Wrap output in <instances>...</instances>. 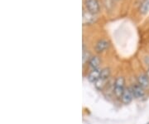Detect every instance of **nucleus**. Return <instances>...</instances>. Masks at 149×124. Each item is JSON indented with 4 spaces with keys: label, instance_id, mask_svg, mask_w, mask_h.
Listing matches in <instances>:
<instances>
[{
    "label": "nucleus",
    "instance_id": "nucleus-9",
    "mask_svg": "<svg viewBox=\"0 0 149 124\" xmlns=\"http://www.w3.org/2000/svg\"><path fill=\"white\" fill-rule=\"evenodd\" d=\"M138 83L144 89H148L149 88V78L146 73H141L139 74L138 78Z\"/></svg>",
    "mask_w": 149,
    "mask_h": 124
},
{
    "label": "nucleus",
    "instance_id": "nucleus-3",
    "mask_svg": "<svg viewBox=\"0 0 149 124\" xmlns=\"http://www.w3.org/2000/svg\"><path fill=\"white\" fill-rule=\"evenodd\" d=\"M132 91H133V97L138 99V100H142L143 99L145 96H146V91L143 87L139 85V83L137 84H133V86L131 87Z\"/></svg>",
    "mask_w": 149,
    "mask_h": 124
},
{
    "label": "nucleus",
    "instance_id": "nucleus-11",
    "mask_svg": "<svg viewBox=\"0 0 149 124\" xmlns=\"http://www.w3.org/2000/svg\"><path fill=\"white\" fill-rule=\"evenodd\" d=\"M110 76H111V69L109 68H104L102 69L100 78L104 79V80H109Z\"/></svg>",
    "mask_w": 149,
    "mask_h": 124
},
{
    "label": "nucleus",
    "instance_id": "nucleus-7",
    "mask_svg": "<svg viewBox=\"0 0 149 124\" xmlns=\"http://www.w3.org/2000/svg\"><path fill=\"white\" fill-rule=\"evenodd\" d=\"M100 63H101V59L99 56H97V55L92 56L90 61L88 62V68H89L90 71L94 70L96 68H99L100 66Z\"/></svg>",
    "mask_w": 149,
    "mask_h": 124
},
{
    "label": "nucleus",
    "instance_id": "nucleus-13",
    "mask_svg": "<svg viewBox=\"0 0 149 124\" xmlns=\"http://www.w3.org/2000/svg\"><path fill=\"white\" fill-rule=\"evenodd\" d=\"M146 74H147V75H148V77L149 78V68L148 69V70H147V72H146Z\"/></svg>",
    "mask_w": 149,
    "mask_h": 124
},
{
    "label": "nucleus",
    "instance_id": "nucleus-2",
    "mask_svg": "<svg viewBox=\"0 0 149 124\" xmlns=\"http://www.w3.org/2000/svg\"><path fill=\"white\" fill-rule=\"evenodd\" d=\"M84 4L85 9L93 14H97L100 10V5L98 0H85Z\"/></svg>",
    "mask_w": 149,
    "mask_h": 124
},
{
    "label": "nucleus",
    "instance_id": "nucleus-12",
    "mask_svg": "<svg viewBox=\"0 0 149 124\" xmlns=\"http://www.w3.org/2000/svg\"><path fill=\"white\" fill-rule=\"evenodd\" d=\"M149 12V0H143L140 6V13L142 14H146Z\"/></svg>",
    "mask_w": 149,
    "mask_h": 124
},
{
    "label": "nucleus",
    "instance_id": "nucleus-8",
    "mask_svg": "<svg viewBox=\"0 0 149 124\" xmlns=\"http://www.w3.org/2000/svg\"><path fill=\"white\" fill-rule=\"evenodd\" d=\"M101 71L102 69L100 68H96V69H94V70L90 71V73H88V76H87V78H88L89 82L95 83V82L100 78V73H101Z\"/></svg>",
    "mask_w": 149,
    "mask_h": 124
},
{
    "label": "nucleus",
    "instance_id": "nucleus-1",
    "mask_svg": "<svg viewBox=\"0 0 149 124\" xmlns=\"http://www.w3.org/2000/svg\"><path fill=\"white\" fill-rule=\"evenodd\" d=\"M125 79L123 77H118L114 81V89H113V95L118 99H121L123 91L125 89Z\"/></svg>",
    "mask_w": 149,
    "mask_h": 124
},
{
    "label": "nucleus",
    "instance_id": "nucleus-6",
    "mask_svg": "<svg viewBox=\"0 0 149 124\" xmlns=\"http://www.w3.org/2000/svg\"><path fill=\"white\" fill-rule=\"evenodd\" d=\"M83 24L84 25H91L96 21L95 14H93L90 12L84 9L83 10Z\"/></svg>",
    "mask_w": 149,
    "mask_h": 124
},
{
    "label": "nucleus",
    "instance_id": "nucleus-10",
    "mask_svg": "<svg viewBox=\"0 0 149 124\" xmlns=\"http://www.w3.org/2000/svg\"><path fill=\"white\" fill-rule=\"evenodd\" d=\"M91 54L90 50L85 49V45H83V54H82V61H83V66H85L86 63H88V62L91 58Z\"/></svg>",
    "mask_w": 149,
    "mask_h": 124
},
{
    "label": "nucleus",
    "instance_id": "nucleus-5",
    "mask_svg": "<svg viewBox=\"0 0 149 124\" xmlns=\"http://www.w3.org/2000/svg\"><path fill=\"white\" fill-rule=\"evenodd\" d=\"M133 91H132V88L131 87H125L123 93L122 97H121V101L123 104L125 105H128L129 103H131V102L133 101Z\"/></svg>",
    "mask_w": 149,
    "mask_h": 124
},
{
    "label": "nucleus",
    "instance_id": "nucleus-4",
    "mask_svg": "<svg viewBox=\"0 0 149 124\" xmlns=\"http://www.w3.org/2000/svg\"><path fill=\"white\" fill-rule=\"evenodd\" d=\"M109 42L107 39L102 38L96 43L95 46V50L97 54H101V53H104V51H106L107 49H109Z\"/></svg>",
    "mask_w": 149,
    "mask_h": 124
}]
</instances>
